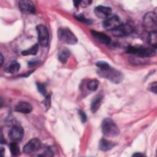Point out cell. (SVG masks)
<instances>
[{
  "label": "cell",
  "instance_id": "cell-1",
  "mask_svg": "<svg viewBox=\"0 0 157 157\" xmlns=\"http://www.w3.org/2000/svg\"><path fill=\"white\" fill-rule=\"evenodd\" d=\"M101 129L102 134L107 137H115L120 134L118 127L110 118L104 119L102 122Z\"/></svg>",
  "mask_w": 157,
  "mask_h": 157
},
{
  "label": "cell",
  "instance_id": "cell-2",
  "mask_svg": "<svg viewBox=\"0 0 157 157\" xmlns=\"http://www.w3.org/2000/svg\"><path fill=\"white\" fill-rule=\"evenodd\" d=\"M98 74L100 77L105 78L114 83H119L123 79V73L111 67L105 70L99 69Z\"/></svg>",
  "mask_w": 157,
  "mask_h": 157
},
{
  "label": "cell",
  "instance_id": "cell-3",
  "mask_svg": "<svg viewBox=\"0 0 157 157\" xmlns=\"http://www.w3.org/2000/svg\"><path fill=\"white\" fill-rule=\"evenodd\" d=\"M58 38L64 44L75 45L77 43V39L74 34L67 28L61 27L58 30Z\"/></svg>",
  "mask_w": 157,
  "mask_h": 157
},
{
  "label": "cell",
  "instance_id": "cell-4",
  "mask_svg": "<svg viewBox=\"0 0 157 157\" xmlns=\"http://www.w3.org/2000/svg\"><path fill=\"white\" fill-rule=\"evenodd\" d=\"M126 53L134 55L140 58H150L156 55V51L152 48H146L143 47L130 46L126 48Z\"/></svg>",
  "mask_w": 157,
  "mask_h": 157
},
{
  "label": "cell",
  "instance_id": "cell-5",
  "mask_svg": "<svg viewBox=\"0 0 157 157\" xmlns=\"http://www.w3.org/2000/svg\"><path fill=\"white\" fill-rule=\"evenodd\" d=\"M145 29L150 32L156 31V15L153 12H149L145 14L143 19Z\"/></svg>",
  "mask_w": 157,
  "mask_h": 157
},
{
  "label": "cell",
  "instance_id": "cell-6",
  "mask_svg": "<svg viewBox=\"0 0 157 157\" xmlns=\"http://www.w3.org/2000/svg\"><path fill=\"white\" fill-rule=\"evenodd\" d=\"M36 30L39 44L44 47H47L49 41V33L47 28L45 26L41 24L36 26Z\"/></svg>",
  "mask_w": 157,
  "mask_h": 157
},
{
  "label": "cell",
  "instance_id": "cell-7",
  "mask_svg": "<svg viewBox=\"0 0 157 157\" xmlns=\"http://www.w3.org/2000/svg\"><path fill=\"white\" fill-rule=\"evenodd\" d=\"M111 31L115 36L124 37L131 34L133 31V28L129 24H120Z\"/></svg>",
  "mask_w": 157,
  "mask_h": 157
},
{
  "label": "cell",
  "instance_id": "cell-8",
  "mask_svg": "<svg viewBox=\"0 0 157 157\" xmlns=\"http://www.w3.org/2000/svg\"><path fill=\"white\" fill-rule=\"evenodd\" d=\"M24 136V130L22 127L15 125L11 128L9 132V137L12 142H20Z\"/></svg>",
  "mask_w": 157,
  "mask_h": 157
},
{
  "label": "cell",
  "instance_id": "cell-9",
  "mask_svg": "<svg viewBox=\"0 0 157 157\" xmlns=\"http://www.w3.org/2000/svg\"><path fill=\"white\" fill-rule=\"evenodd\" d=\"M120 25V19L118 16L113 15L105 18L102 22V26L108 30H113Z\"/></svg>",
  "mask_w": 157,
  "mask_h": 157
},
{
  "label": "cell",
  "instance_id": "cell-10",
  "mask_svg": "<svg viewBox=\"0 0 157 157\" xmlns=\"http://www.w3.org/2000/svg\"><path fill=\"white\" fill-rule=\"evenodd\" d=\"M41 147L40 141L36 138L31 139L23 147V152L26 154H31L37 151Z\"/></svg>",
  "mask_w": 157,
  "mask_h": 157
},
{
  "label": "cell",
  "instance_id": "cell-11",
  "mask_svg": "<svg viewBox=\"0 0 157 157\" xmlns=\"http://www.w3.org/2000/svg\"><path fill=\"white\" fill-rule=\"evenodd\" d=\"M18 6L20 10L24 13H34L36 12V7L34 4L31 1H20L18 2Z\"/></svg>",
  "mask_w": 157,
  "mask_h": 157
},
{
  "label": "cell",
  "instance_id": "cell-12",
  "mask_svg": "<svg viewBox=\"0 0 157 157\" xmlns=\"http://www.w3.org/2000/svg\"><path fill=\"white\" fill-rule=\"evenodd\" d=\"M95 15L100 18L105 19L109 16H110L112 13V9L109 7L103 6H98L94 9Z\"/></svg>",
  "mask_w": 157,
  "mask_h": 157
},
{
  "label": "cell",
  "instance_id": "cell-13",
  "mask_svg": "<svg viewBox=\"0 0 157 157\" xmlns=\"http://www.w3.org/2000/svg\"><path fill=\"white\" fill-rule=\"evenodd\" d=\"M91 34L92 36L98 42H99L101 44H109L111 39L110 37L105 34L104 33H101V32H98L94 30L91 31Z\"/></svg>",
  "mask_w": 157,
  "mask_h": 157
},
{
  "label": "cell",
  "instance_id": "cell-14",
  "mask_svg": "<svg viewBox=\"0 0 157 157\" xmlns=\"http://www.w3.org/2000/svg\"><path fill=\"white\" fill-rule=\"evenodd\" d=\"M15 110L22 113H29L33 110V106L29 102L21 101L16 105Z\"/></svg>",
  "mask_w": 157,
  "mask_h": 157
},
{
  "label": "cell",
  "instance_id": "cell-15",
  "mask_svg": "<svg viewBox=\"0 0 157 157\" xmlns=\"http://www.w3.org/2000/svg\"><path fill=\"white\" fill-rule=\"evenodd\" d=\"M102 99H103V95L102 94H99L93 98L91 103V107H90L91 111L92 112V113H94L99 110L102 104Z\"/></svg>",
  "mask_w": 157,
  "mask_h": 157
},
{
  "label": "cell",
  "instance_id": "cell-16",
  "mask_svg": "<svg viewBox=\"0 0 157 157\" xmlns=\"http://www.w3.org/2000/svg\"><path fill=\"white\" fill-rule=\"evenodd\" d=\"M116 145V144L105 139H102L99 142V148L104 151L111 150Z\"/></svg>",
  "mask_w": 157,
  "mask_h": 157
},
{
  "label": "cell",
  "instance_id": "cell-17",
  "mask_svg": "<svg viewBox=\"0 0 157 157\" xmlns=\"http://www.w3.org/2000/svg\"><path fill=\"white\" fill-rule=\"evenodd\" d=\"M70 55H71V52L67 48H63L60 49L58 53V59L62 63L65 64L67 62Z\"/></svg>",
  "mask_w": 157,
  "mask_h": 157
},
{
  "label": "cell",
  "instance_id": "cell-18",
  "mask_svg": "<svg viewBox=\"0 0 157 157\" xmlns=\"http://www.w3.org/2000/svg\"><path fill=\"white\" fill-rule=\"evenodd\" d=\"M20 69V64L16 61H12L6 69V72L12 74L17 73Z\"/></svg>",
  "mask_w": 157,
  "mask_h": 157
},
{
  "label": "cell",
  "instance_id": "cell-19",
  "mask_svg": "<svg viewBox=\"0 0 157 157\" xmlns=\"http://www.w3.org/2000/svg\"><path fill=\"white\" fill-rule=\"evenodd\" d=\"M148 42L152 48L156 50L157 47V33L156 31H153L149 33Z\"/></svg>",
  "mask_w": 157,
  "mask_h": 157
},
{
  "label": "cell",
  "instance_id": "cell-20",
  "mask_svg": "<svg viewBox=\"0 0 157 157\" xmlns=\"http://www.w3.org/2000/svg\"><path fill=\"white\" fill-rule=\"evenodd\" d=\"M39 51V44H36L33 45L30 48L27 50H23L21 52V55L23 56H28V55H36Z\"/></svg>",
  "mask_w": 157,
  "mask_h": 157
},
{
  "label": "cell",
  "instance_id": "cell-21",
  "mask_svg": "<svg viewBox=\"0 0 157 157\" xmlns=\"http://www.w3.org/2000/svg\"><path fill=\"white\" fill-rule=\"evenodd\" d=\"M9 147H10L9 148H10V151L12 155L14 156H17L20 155V150L18 145L17 144V142H11Z\"/></svg>",
  "mask_w": 157,
  "mask_h": 157
},
{
  "label": "cell",
  "instance_id": "cell-22",
  "mask_svg": "<svg viewBox=\"0 0 157 157\" xmlns=\"http://www.w3.org/2000/svg\"><path fill=\"white\" fill-rule=\"evenodd\" d=\"M99 86V81L96 79H92L90 80L86 84V88L91 91H95Z\"/></svg>",
  "mask_w": 157,
  "mask_h": 157
},
{
  "label": "cell",
  "instance_id": "cell-23",
  "mask_svg": "<svg viewBox=\"0 0 157 157\" xmlns=\"http://www.w3.org/2000/svg\"><path fill=\"white\" fill-rule=\"evenodd\" d=\"M74 17L78 21L86 23V24H90L91 23V21L90 19H87L83 14H78L74 15Z\"/></svg>",
  "mask_w": 157,
  "mask_h": 157
},
{
  "label": "cell",
  "instance_id": "cell-24",
  "mask_svg": "<svg viewBox=\"0 0 157 157\" xmlns=\"http://www.w3.org/2000/svg\"><path fill=\"white\" fill-rule=\"evenodd\" d=\"M95 64L99 68L100 70H105L110 67V65L107 62L102 61H98Z\"/></svg>",
  "mask_w": 157,
  "mask_h": 157
},
{
  "label": "cell",
  "instance_id": "cell-25",
  "mask_svg": "<svg viewBox=\"0 0 157 157\" xmlns=\"http://www.w3.org/2000/svg\"><path fill=\"white\" fill-rule=\"evenodd\" d=\"M37 88L38 91L41 94H42L45 97L47 95V90H46V86L45 84L41 83H37Z\"/></svg>",
  "mask_w": 157,
  "mask_h": 157
},
{
  "label": "cell",
  "instance_id": "cell-26",
  "mask_svg": "<svg viewBox=\"0 0 157 157\" xmlns=\"http://www.w3.org/2000/svg\"><path fill=\"white\" fill-rule=\"evenodd\" d=\"M44 104L45 107L47 109H50V104H51V94H48L45 96V99H44Z\"/></svg>",
  "mask_w": 157,
  "mask_h": 157
},
{
  "label": "cell",
  "instance_id": "cell-27",
  "mask_svg": "<svg viewBox=\"0 0 157 157\" xmlns=\"http://www.w3.org/2000/svg\"><path fill=\"white\" fill-rule=\"evenodd\" d=\"M78 114L80 117V119H81L82 122L83 123H84L86 121V119H87V117H86V113H85L84 111H83L82 110H78Z\"/></svg>",
  "mask_w": 157,
  "mask_h": 157
},
{
  "label": "cell",
  "instance_id": "cell-28",
  "mask_svg": "<svg viewBox=\"0 0 157 157\" xmlns=\"http://www.w3.org/2000/svg\"><path fill=\"white\" fill-rule=\"evenodd\" d=\"M148 89L150 90V91H151V92H153L155 94L156 93V82H153L151 83L149 86H148Z\"/></svg>",
  "mask_w": 157,
  "mask_h": 157
},
{
  "label": "cell",
  "instance_id": "cell-29",
  "mask_svg": "<svg viewBox=\"0 0 157 157\" xmlns=\"http://www.w3.org/2000/svg\"><path fill=\"white\" fill-rule=\"evenodd\" d=\"M92 2V1H82L80 2V6H81L82 7H87L88 6H90V4Z\"/></svg>",
  "mask_w": 157,
  "mask_h": 157
},
{
  "label": "cell",
  "instance_id": "cell-30",
  "mask_svg": "<svg viewBox=\"0 0 157 157\" xmlns=\"http://www.w3.org/2000/svg\"><path fill=\"white\" fill-rule=\"evenodd\" d=\"M38 63H39V62H38L37 61H36V60H35V61H31L29 62L28 65H29V66H35L36 64H37Z\"/></svg>",
  "mask_w": 157,
  "mask_h": 157
},
{
  "label": "cell",
  "instance_id": "cell-31",
  "mask_svg": "<svg viewBox=\"0 0 157 157\" xmlns=\"http://www.w3.org/2000/svg\"><path fill=\"white\" fill-rule=\"evenodd\" d=\"M80 2H81V1H74V6H75L76 7H78L80 6Z\"/></svg>",
  "mask_w": 157,
  "mask_h": 157
},
{
  "label": "cell",
  "instance_id": "cell-32",
  "mask_svg": "<svg viewBox=\"0 0 157 157\" xmlns=\"http://www.w3.org/2000/svg\"><path fill=\"white\" fill-rule=\"evenodd\" d=\"M132 156H144V155H143V154H142V153H134Z\"/></svg>",
  "mask_w": 157,
  "mask_h": 157
},
{
  "label": "cell",
  "instance_id": "cell-33",
  "mask_svg": "<svg viewBox=\"0 0 157 157\" xmlns=\"http://www.w3.org/2000/svg\"><path fill=\"white\" fill-rule=\"evenodd\" d=\"M2 63H3V56H2V54H1V66H2Z\"/></svg>",
  "mask_w": 157,
  "mask_h": 157
}]
</instances>
